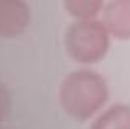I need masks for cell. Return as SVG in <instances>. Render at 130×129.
<instances>
[{
    "instance_id": "cell-2",
    "label": "cell",
    "mask_w": 130,
    "mask_h": 129,
    "mask_svg": "<svg viewBox=\"0 0 130 129\" xmlns=\"http://www.w3.org/2000/svg\"><path fill=\"white\" fill-rule=\"evenodd\" d=\"M109 38L101 21H74L65 32V49L74 61L94 64L107 53Z\"/></svg>"
},
{
    "instance_id": "cell-6",
    "label": "cell",
    "mask_w": 130,
    "mask_h": 129,
    "mask_svg": "<svg viewBox=\"0 0 130 129\" xmlns=\"http://www.w3.org/2000/svg\"><path fill=\"white\" fill-rule=\"evenodd\" d=\"M103 5L104 2L100 0H68L64 3V8L76 21H91L101 14Z\"/></svg>"
},
{
    "instance_id": "cell-5",
    "label": "cell",
    "mask_w": 130,
    "mask_h": 129,
    "mask_svg": "<svg viewBox=\"0 0 130 129\" xmlns=\"http://www.w3.org/2000/svg\"><path fill=\"white\" fill-rule=\"evenodd\" d=\"M91 129H130V105L115 103L94 120Z\"/></svg>"
},
{
    "instance_id": "cell-1",
    "label": "cell",
    "mask_w": 130,
    "mask_h": 129,
    "mask_svg": "<svg viewBox=\"0 0 130 129\" xmlns=\"http://www.w3.org/2000/svg\"><path fill=\"white\" fill-rule=\"evenodd\" d=\"M109 88L101 74L89 68L67 74L59 87V102L65 112L76 120H88L104 106Z\"/></svg>"
},
{
    "instance_id": "cell-3",
    "label": "cell",
    "mask_w": 130,
    "mask_h": 129,
    "mask_svg": "<svg viewBox=\"0 0 130 129\" xmlns=\"http://www.w3.org/2000/svg\"><path fill=\"white\" fill-rule=\"evenodd\" d=\"M30 8L23 0H0V38H15L27 29Z\"/></svg>"
},
{
    "instance_id": "cell-4",
    "label": "cell",
    "mask_w": 130,
    "mask_h": 129,
    "mask_svg": "<svg viewBox=\"0 0 130 129\" xmlns=\"http://www.w3.org/2000/svg\"><path fill=\"white\" fill-rule=\"evenodd\" d=\"M101 24L109 36L130 40V0L106 2L101 9Z\"/></svg>"
},
{
    "instance_id": "cell-7",
    "label": "cell",
    "mask_w": 130,
    "mask_h": 129,
    "mask_svg": "<svg viewBox=\"0 0 130 129\" xmlns=\"http://www.w3.org/2000/svg\"><path fill=\"white\" fill-rule=\"evenodd\" d=\"M8 109H9V94L8 90L0 84V122L6 117Z\"/></svg>"
}]
</instances>
